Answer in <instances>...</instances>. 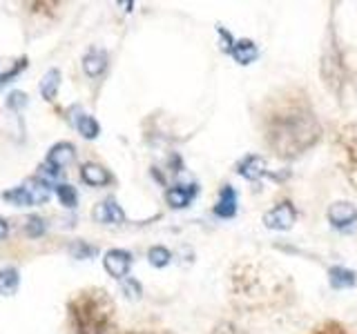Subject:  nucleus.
Wrapping results in <instances>:
<instances>
[{
    "instance_id": "nucleus-1",
    "label": "nucleus",
    "mask_w": 357,
    "mask_h": 334,
    "mask_svg": "<svg viewBox=\"0 0 357 334\" xmlns=\"http://www.w3.org/2000/svg\"><path fill=\"white\" fill-rule=\"evenodd\" d=\"M266 145L279 158H297L322 136V125L302 90H284L272 96L261 116Z\"/></svg>"
},
{
    "instance_id": "nucleus-2",
    "label": "nucleus",
    "mask_w": 357,
    "mask_h": 334,
    "mask_svg": "<svg viewBox=\"0 0 357 334\" xmlns=\"http://www.w3.org/2000/svg\"><path fill=\"white\" fill-rule=\"evenodd\" d=\"M230 294L241 310L266 312L293 301V283L279 267L264 261H239L230 270Z\"/></svg>"
},
{
    "instance_id": "nucleus-3",
    "label": "nucleus",
    "mask_w": 357,
    "mask_h": 334,
    "mask_svg": "<svg viewBox=\"0 0 357 334\" xmlns=\"http://www.w3.org/2000/svg\"><path fill=\"white\" fill-rule=\"evenodd\" d=\"M70 334H119L116 303L103 288H83L68 303Z\"/></svg>"
},
{
    "instance_id": "nucleus-4",
    "label": "nucleus",
    "mask_w": 357,
    "mask_h": 334,
    "mask_svg": "<svg viewBox=\"0 0 357 334\" xmlns=\"http://www.w3.org/2000/svg\"><path fill=\"white\" fill-rule=\"evenodd\" d=\"M319 72H322V81L326 85V90L342 101L346 83H349V67L344 63V54H342V47H340V41H337L333 25H331V30H328L326 43H324Z\"/></svg>"
},
{
    "instance_id": "nucleus-5",
    "label": "nucleus",
    "mask_w": 357,
    "mask_h": 334,
    "mask_svg": "<svg viewBox=\"0 0 357 334\" xmlns=\"http://www.w3.org/2000/svg\"><path fill=\"white\" fill-rule=\"evenodd\" d=\"M337 145H340V163L346 178L357 189V125L349 123L337 134Z\"/></svg>"
},
{
    "instance_id": "nucleus-6",
    "label": "nucleus",
    "mask_w": 357,
    "mask_h": 334,
    "mask_svg": "<svg viewBox=\"0 0 357 334\" xmlns=\"http://www.w3.org/2000/svg\"><path fill=\"white\" fill-rule=\"evenodd\" d=\"M297 221V209L293 207L290 200H281L279 205H275L272 209L264 214V225L268 230H277V232H286L295 225Z\"/></svg>"
},
{
    "instance_id": "nucleus-7",
    "label": "nucleus",
    "mask_w": 357,
    "mask_h": 334,
    "mask_svg": "<svg viewBox=\"0 0 357 334\" xmlns=\"http://www.w3.org/2000/svg\"><path fill=\"white\" fill-rule=\"evenodd\" d=\"M103 267H105V272L110 276L123 281V279H127V272H130V267H132V254L127 250H119V247L108 250L105 256H103Z\"/></svg>"
},
{
    "instance_id": "nucleus-8",
    "label": "nucleus",
    "mask_w": 357,
    "mask_h": 334,
    "mask_svg": "<svg viewBox=\"0 0 357 334\" xmlns=\"http://www.w3.org/2000/svg\"><path fill=\"white\" fill-rule=\"evenodd\" d=\"M92 218L103 225H119L125 221V212H123V207L116 203V198L110 196L105 200H101V203L92 209Z\"/></svg>"
},
{
    "instance_id": "nucleus-9",
    "label": "nucleus",
    "mask_w": 357,
    "mask_h": 334,
    "mask_svg": "<svg viewBox=\"0 0 357 334\" xmlns=\"http://www.w3.org/2000/svg\"><path fill=\"white\" fill-rule=\"evenodd\" d=\"M326 216H328V223L344 230V227H351L357 223V207L346 203V200H337V203L328 207Z\"/></svg>"
},
{
    "instance_id": "nucleus-10",
    "label": "nucleus",
    "mask_w": 357,
    "mask_h": 334,
    "mask_svg": "<svg viewBox=\"0 0 357 334\" xmlns=\"http://www.w3.org/2000/svg\"><path fill=\"white\" fill-rule=\"evenodd\" d=\"M81 180L90 187H105L112 183V174L99 163H85L81 167Z\"/></svg>"
},
{
    "instance_id": "nucleus-11",
    "label": "nucleus",
    "mask_w": 357,
    "mask_h": 334,
    "mask_svg": "<svg viewBox=\"0 0 357 334\" xmlns=\"http://www.w3.org/2000/svg\"><path fill=\"white\" fill-rule=\"evenodd\" d=\"M74 156H76V149H74V145L68 140H63V143H56V145H52L45 163H50L56 169H63V167H68L72 163Z\"/></svg>"
},
{
    "instance_id": "nucleus-12",
    "label": "nucleus",
    "mask_w": 357,
    "mask_h": 334,
    "mask_svg": "<svg viewBox=\"0 0 357 334\" xmlns=\"http://www.w3.org/2000/svg\"><path fill=\"white\" fill-rule=\"evenodd\" d=\"M237 171L246 178V180H259L261 176L268 174L266 169V160L257 156V154H248L246 158L241 160V163L237 165Z\"/></svg>"
},
{
    "instance_id": "nucleus-13",
    "label": "nucleus",
    "mask_w": 357,
    "mask_h": 334,
    "mask_svg": "<svg viewBox=\"0 0 357 334\" xmlns=\"http://www.w3.org/2000/svg\"><path fill=\"white\" fill-rule=\"evenodd\" d=\"M214 214L219 218H232L237 214V192L232 185H223L219 192V200L214 205Z\"/></svg>"
},
{
    "instance_id": "nucleus-14",
    "label": "nucleus",
    "mask_w": 357,
    "mask_h": 334,
    "mask_svg": "<svg viewBox=\"0 0 357 334\" xmlns=\"http://www.w3.org/2000/svg\"><path fill=\"white\" fill-rule=\"evenodd\" d=\"M108 70V54L103 50H90L83 56V72H85L90 79H99V76Z\"/></svg>"
},
{
    "instance_id": "nucleus-15",
    "label": "nucleus",
    "mask_w": 357,
    "mask_h": 334,
    "mask_svg": "<svg viewBox=\"0 0 357 334\" xmlns=\"http://www.w3.org/2000/svg\"><path fill=\"white\" fill-rule=\"evenodd\" d=\"M230 56L239 65H252L259 59V47L252 41H248V38H241V41H234Z\"/></svg>"
},
{
    "instance_id": "nucleus-16",
    "label": "nucleus",
    "mask_w": 357,
    "mask_h": 334,
    "mask_svg": "<svg viewBox=\"0 0 357 334\" xmlns=\"http://www.w3.org/2000/svg\"><path fill=\"white\" fill-rule=\"evenodd\" d=\"M196 196V185H174L165 192L167 205L174 209H183L190 205V200Z\"/></svg>"
},
{
    "instance_id": "nucleus-17",
    "label": "nucleus",
    "mask_w": 357,
    "mask_h": 334,
    "mask_svg": "<svg viewBox=\"0 0 357 334\" xmlns=\"http://www.w3.org/2000/svg\"><path fill=\"white\" fill-rule=\"evenodd\" d=\"M23 187L27 189V194H30L34 205H43V203H47V200H50V194H52L50 192V183H47V180L41 178V176L27 178L25 183H23Z\"/></svg>"
},
{
    "instance_id": "nucleus-18",
    "label": "nucleus",
    "mask_w": 357,
    "mask_h": 334,
    "mask_svg": "<svg viewBox=\"0 0 357 334\" xmlns=\"http://www.w3.org/2000/svg\"><path fill=\"white\" fill-rule=\"evenodd\" d=\"M355 272L353 270H346V267H331L328 272V283H331L333 290H349L355 285Z\"/></svg>"
},
{
    "instance_id": "nucleus-19",
    "label": "nucleus",
    "mask_w": 357,
    "mask_h": 334,
    "mask_svg": "<svg viewBox=\"0 0 357 334\" xmlns=\"http://www.w3.org/2000/svg\"><path fill=\"white\" fill-rule=\"evenodd\" d=\"M18 285H21V274H18L16 267L7 265L0 270V294H5V297H12L16 294Z\"/></svg>"
},
{
    "instance_id": "nucleus-20",
    "label": "nucleus",
    "mask_w": 357,
    "mask_h": 334,
    "mask_svg": "<svg viewBox=\"0 0 357 334\" xmlns=\"http://www.w3.org/2000/svg\"><path fill=\"white\" fill-rule=\"evenodd\" d=\"M59 87H61V72L59 70H47L45 76L41 79V94L45 101H54L56 94H59Z\"/></svg>"
},
{
    "instance_id": "nucleus-21",
    "label": "nucleus",
    "mask_w": 357,
    "mask_h": 334,
    "mask_svg": "<svg viewBox=\"0 0 357 334\" xmlns=\"http://www.w3.org/2000/svg\"><path fill=\"white\" fill-rule=\"evenodd\" d=\"M74 125H76L79 134L83 138H88V140H94V138H99V134H101V125H99V121L90 116V114H81V116H76V121H74Z\"/></svg>"
},
{
    "instance_id": "nucleus-22",
    "label": "nucleus",
    "mask_w": 357,
    "mask_h": 334,
    "mask_svg": "<svg viewBox=\"0 0 357 334\" xmlns=\"http://www.w3.org/2000/svg\"><path fill=\"white\" fill-rule=\"evenodd\" d=\"M68 252L74 256L76 261H85V259H92V256H96V245H90L88 241H83V238H79V241L70 243Z\"/></svg>"
},
{
    "instance_id": "nucleus-23",
    "label": "nucleus",
    "mask_w": 357,
    "mask_h": 334,
    "mask_svg": "<svg viewBox=\"0 0 357 334\" xmlns=\"http://www.w3.org/2000/svg\"><path fill=\"white\" fill-rule=\"evenodd\" d=\"M3 198L7 200V203L16 205V207H30V205H34L32 198H30V194H27V189H25L23 185H21V187L7 189V192H3Z\"/></svg>"
},
{
    "instance_id": "nucleus-24",
    "label": "nucleus",
    "mask_w": 357,
    "mask_h": 334,
    "mask_svg": "<svg viewBox=\"0 0 357 334\" xmlns=\"http://www.w3.org/2000/svg\"><path fill=\"white\" fill-rule=\"evenodd\" d=\"M56 189V196H59V200L65 205V207H76L79 203V194H76V189H74L72 185L68 183H59L54 187Z\"/></svg>"
},
{
    "instance_id": "nucleus-25",
    "label": "nucleus",
    "mask_w": 357,
    "mask_h": 334,
    "mask_svg": "<svg viewBox=\"0 0 357 334\" xmlns=\"http://www.w3.org/2000/svg\"><path fill=\"white\" fill-rule=\"evenodd\" d=\"M172 259V254L167 247L163 245H154V247H150V252H147V261L152 263L154 267H165L167 263H170Z\"/></svg>"
},
{
    "instance_id": "nucleus-26",
    "label": "nucleus",
    "mask_w": 357,
    "mask_h": 334,
    "mask_svg": "<svg viewBox=\"0 0 357 334\" xmlns=\"http://www.w3.org/2000/svg\"><path fill=\"white\" fill-rule=\"evenodd\" d=\"M45 230H47V225H45V221H43L41 216H30V218H27V223H25V234L27 236H32V238L43 236Z\"/></svg>"
},
{
    "instance_id": "nucleus-27",
    "label": "nucleus",
    "mask_w": 357,
    "mask_h": 334,
    "mask_svg": "<svg viewBox=\"0 0 357 334\" xmlns=\"http://www.w3.org/2000/svg\"><path fill=\"white\" fill-rule=\"evenodd\" d=\"M311 334H349L342 323L337 321H324L322 326H317Z\"/></svg>"
},
{
    "instance_id": "nucleus-28",
    "label": "nucleus",
    "mask_w": 357,
    "mask_h": 334,
    "mask_svg": "<svg viewBox=\"0 0 357 334\" xmlns=\"http://www.w3.org/2000/svg\"><path fill=\"white\" fill-rule=\"evenodd\" d=\"M27 105V94L25 92H12L7 96V107L14 109V112H21Z\"/></svg>"
},
{
    "instance_id": "nucleus-29",
    "label": "nucleus",
    "mask_w": 357,
    "mask_h": 334,
    "mask_svg": "<svg viewBox=\"0 0 357 334\" xmlns=\"http://www.w3.org/2000/svg\"><path fill=\"white\" fill-rule=\"evenodd\" d=\"M25 67H27V59H25V56H23V59H18V61L14 63V67H12V70H9V72H5V74H0V85H5V83H9V81H12V79H16V76L21 74V72L25 70Z\"/></svg>"
},
{
    "instance_id": "nucleus-30",
    "label": "nucleus",
    "mask_w": 357,
    "mask_h": 334,
    "mask_svg": "<svg viewBox=\"0 0 357 334\" xmlns=\"http://www.w3.org/2000/svg\"><path fill=\"white\" fill-rule=\"evenodd\" d=\"M121 290L125 292L127 299H141V285L134 279H123V281H121Z\"/></svg>"
},
{
    "instance_id": "nucleus-31",
    "label": "nucleus",
    "mask_w": 357,
    "mask_h": 334,
    "mask_svg": "<svg viewBox=\"0 0 357 334\" xmlns=\"http://www.w3.org/2000/svg\"><path fill=\"white\" fill-rule=\"evenodd\" d=\"M210 334H248V332L241 330L239 326H234V323H230V321H223V323H219V326H214Z\"/></svg>"
},
{
    "instance_id": "nucleus-32",
    "label": "nucleus",
    "mask_w": 357,
    "mask_h": 334,
    "mask_svg": "<svg viewBox=\"0 0 357 334\" xmlns=\"http://www.w3.org/2000/svg\"><path fill=\"white\" fill-rule=\"evenodd\" d=\"M217 32H219V36H221V41H223V52H230L232 50V45H234V41H232V36H230V32H225L223 27H217Z\"/></svg>"
},
{
    "instance_id": "nucleus-33",
    "label": "nucleus",
    "mask_w": 357,
    "mask_h": 334,
    "mask_svg": "<svg viewBox=\"0 0 357 334\" xmlns=\"http://www.w3.org/2000/svg\"><path fill=\"white\" fill-rule=\"evenodd\" d=\"M7 232H9V225H7L5 218H0V241H3V238L7 236Z\"/></svg>"
},
{
    "instance_id": "nucleus-34",
    "label": "nucleus",
    "mask_w": 357,
    "mask_h": 334,
    "mask_svg": "<svg viewBox=\"0 0 357 334\" xmlns=\"http://www.w3.org/2000/svg\"><path fill=\"white\" fill-rule=\"evenodd\" d=\"M130 334H152V332H130Z\"/></svg>"
}]
</instances>
